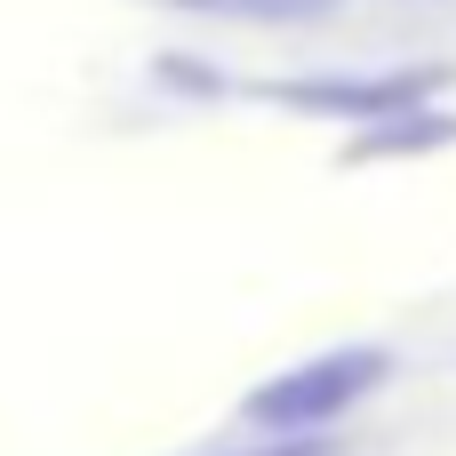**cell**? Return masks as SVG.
<instances>
[{"mask_svg":"<svg viewBox=\"0 0 456 456\" xmlns=\"http://www.w3.org/2000/svg\"><path fill=\"white\" fill-rule=\"evenodd\" d=\"M377 353H337V361H313V369H297V377H281V385H265L256 401H248V417L256 425H321V417H345V401L361 393V385H377Z\"/></svg>","mask_w":456,"mask_h":456,"instance_id":"6da1fadb","label":"cell"},{"mask_svg":"<svg viewBox=\"0 0 456 456\" xmlns=\"http://www.w3.org/2000/svg\"><path fill=\"white\" fill-rule=\"evenodd\" d=\"M192 8H248V16H305V8H329V0H192Z\"/></svg>","mask_w":456,"mask_h":456,"instance_id":"7a4b0ae2","label":"cell"},{"mask_svg":"<svg viewBox=\"0 0 456 456\" xmlns=\"http://www.w3.org/2000/svg\"><path fill=\"white\" fill-rule=\"evenodd\" d=\"M273 456H321V449H273Z\"/></svg>","mask_w":456,"mask_h":456,"instance_id":"3957f363","label":"cell"}]
</instances>
